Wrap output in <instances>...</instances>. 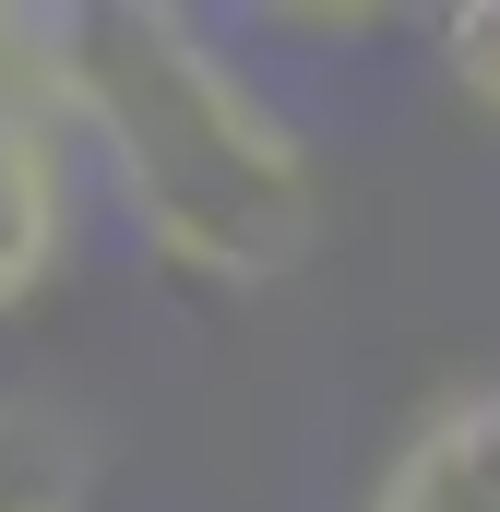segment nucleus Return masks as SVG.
I'll use <instances>...</instances> for the list:
<instances>
[{
	"label": "nucleus",
	"instance_id": "f257e3e1",
	"mask_svg": "<svg viewBox=\"0 0 500 512\" xmlns=\"http://www.w3.org/2000/svg\"><path fill=\"white\" fill-rule=\"evenodd\" d=\"M0 84L36 96L60 143L108 155L143 251L203 286H274L322 251V167L250 96V72L167 0H48L0 12Z\"/></svg>",
	"mask_w": 500,
	"mask_h": 512
},
{
	"label": "nucleus",
	"instance_id": "f03ea898",
	"mask_svg": "<svg viewBox=\"0 0 500 512\" xmlns=\"http://www.w3.org/2000/svg\"><path fill=\"white\" fill-rule=\"evenodd\" d=\"M358 512H500V370L429 393L405 417V441L381 453Z\"/></svg>",
	"mask_w": 500,
	"mask_h": 512
},
{
	"label": "nucleus",
	"instance_id": "7ed1b4c3",
	"mask_svg": "<svg viewBox=\"0 0 500 512\" xmlns=\"http://www.w3.org/2000/svg\"><path fill=\"white\" fill-rule=\"evenodd\" d=\"M72 251V143L36 96L0 84V310H24Z\"/></svg>",
	"mask_w": 500,
	"mask_h": 512
},
{
	"label": "nucleus",
	"instance_id": "20e7f679",
	"mask_svg": "<svg viewBox=\"0 0 500 512\" xmlns=\"http://www.w3.org/2000/svg\"><path fill=\"white\" fill-rule=\"evenodd\" d=\"M0 512H84L72 501V453L36 417H0Z\"/></svg>",
	"mask_w": 500,
	"mask_h": 512
},
{
	"label": "nucleus",
	"instance_id": "39448f33",
	"mask_svg": "<svg viewBox=\"0 0 500 512\" xmlns=\"http://www.w3.org/2000/svg\"><path fill=\"white\" fill-rule=\"evenodd\" d=\"M441 72H453L465 108L500 120V0H453V12H441Z\"/></svg>",
	"mask_w": 500,
	"mask_h": 512
}]
</instances>
